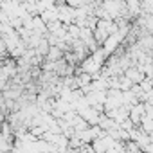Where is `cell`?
<instances>
[{
    "instance_id": "1",
    "label": "cell",
    "mask_w": 153,
    "mask_h": 153,
    "mask_svg": "<svg viewBox=\"0 0 153 153\" xmlns=\"http://www.w3.org/2000/svg\"><path fill=\"white\" fill-rule=\"evenodd\" d=\"M126 38V34L123 33V31H117V33H112L106 40H105V43H103V47H105V51L108 52V56L110 54H114L119 47H121V43H123V40Z\"/></svg>"
},
{
    "instance_id": "2",
    "label": "cell",
    "mask_w": 153,
    "mask_h": 153,
    "mask_svg": "<svg viewBox=\"0 0 153 153\" xmlns=\"http://www.w3.org/2000/svg\"><path fill=\"white\" fill-rule=\"evenodd\" d=\"M103 63L101 61H97L92 54H88L83 61H81V68L78 70V74L79 72H88V74H92V76H96V74H99L101 70H103Z\"/></svg>"
},
{
    "instance_id": "3",
    "label": "cell",
    "mask_w": 153,
    "mask_h": 153,
    "mask_svg": "<svg viewBox=\"0 0 153 153\" xmlns=\"http://www.w3.org/2000/svg\"><path fill=\"white\" fill-rule=\"evenodd\" d=\"M126 7L130 18H137L142 15V0H126Z\"/></svg>"
},
{
    "instance_id": "4",
    "label": "cell",
    "mask_w": 153,
    "mask_h": 153,
    "mask_svg": "<svg viewBox=\"0 0 153 153\" xmlns=\"http://www.w3.org/2000/svg\"><path fill=\"white\" fill-rule=\"evenodd\" d=\"M124 74L128 76V78H130L133 83H140V81L146 78V74H144V72H142L137 65H135V67H128V68L124 70Z\"/></svg>"
},
{
    "instance_id": "5",
    "label": "cell",
    "mask_w": 153,
    "mask_h": 153,
    "mask_svg": "<svg viewBox=\"0 0 153 153\" xmlns=\"http://www.w3.org/2000/svg\"><path fill=\"white\" fill-rule=\"evenodd\" d=\"M63 58H65V51L59 49L58 45H51V49L45 56V59H52V61H58V59H63Z\"/></svg>"
},
{
    "instance_id": "6",
    "label": "cell",
    "mask_w": 153,
    "mask_h": 153,
    "mask_svg": "<svg viewBox=\"0 0 153 153\" xmlns=\"http://www.w3.org/2000/svg\"><path fill=\"white\" fill-rule=\"evenodd\" d=\"M140 130L146 131V133H151V131H153V117L144 115V119H142V123H140Z\"/></svg>"
},
{
    "instance_id": "7",
    "label": "cell",
    "mask_w": 153,
    "mask_h": 153,
    "mask_svg": "<svg viewBox=\"0 0 153 153\" xmlns=\"http://www.w3.org/2000/svg\"><path fill=\"white\" fill-rule=\"evenodd\" d=\"M142 13L153 15V0H142Z\"/></svg>"
}]
</instances>
